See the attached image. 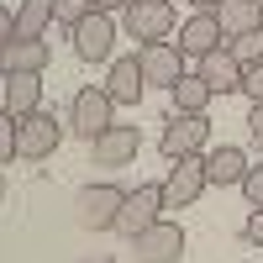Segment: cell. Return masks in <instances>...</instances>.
<instances>
[{
    "mask_svg": "<svg viewBox=\"0 0 263 263\" xmlns=\"http://www.w3.org/2000/svg\"><path fill=\"white\" fill-rule=\"evenodd\" d=\"M121 200H126V190H121V184H111V179L84 184V190L74 195V221H79L84 232H116Z\"/></svg>",
    "mask_w": 263,
    "mask_h": 263,
    "instance_id": "obj_1",
    "label": "cell"
},
{
    "mask_svg": "<svg viewBox=\"0 0 263 263\" xmlns=\"http://www.w3.org/2000/svg\"><path fill=\"white\" fill-rule=\"evenodd\" d=\"M111 121H116L111 90H105V84H84V90L74 95V105H69V132H74V137H84V142H95Z\"/></svg>",
    "mask_w": 263,
    "mask_h": 263,
    "instance_id": "obj_2",
    "label": "cell"
},
{
    "mask_svg": "<svg viewBox=\"0 0 263 263\" xmlns=\"http://www.w3.org/2000/svg\"><path fill=\"white\" fill-rule=\"evenodd\" d=\"M63 126L53 111H32V116H16V158H32V163H42V158H53L58 153V142H63Z\"/></svg>",
    "mask_w": 263,
    "mask_h": 263,
    "instance_id": "obj_3",
    "label": "cell"
},
{
    "mask_svg": "<svg viewBox=\"0 0 263 263\" xmlns=\"http://www.w3.org/2000/svg\"><path fill=\"white\" fill-rule=\"evenodd\" d=\"M211 142V116L205 111H174L163 121V137H158V153L174 163V158H190Z\"/></svg>",
    "mask_w": 263,
    "mask_h": 263,
    "instance_id": "obj_4",
    "label": "cell"
},
{
    "mask_svg": "<svg viewBox=\"0 0 263 263\" xmlns=\"http://www.w3.org/2000/svg\"><path fill=\"white\" fill-rule=\"evenodd\" d=\"M211 190L205 179V153H190V158H174L168 179H163V211H190L200 195Z\"/></svg>",
    "mask_w": 263,
    "mask_h": 263,
    "instance_id": "obj_5",
    "label": "cell"
},
{
    "mask_svg": "<svg viewBox=\"0 0 263 263\" xmlns=\"http://www.w3.org/2000/svg\"><path fill=\"white\" fill-rule=\"evenodd\" d=\"M69 42H74V58H84V63H111V53H116V21L105 16V11H90V16H79L74 27H69Z\"/></svg>",
    "mask_w": 263,
    "mask_h": 263,
    "instance_id": "obj_6",
    "label": "cell"
},
{
    "mask_svg": "<svg viewBox=\"0 0 263 263\" xmlns=\"http://www.w3.org/2000/svg\"><path fill=\"white\" fill-rule=\"evenodd\" d=\"M132 258H137V263H179L184 258V227L158 216L147 232L132 237Z\"/></svg>",
    "mask_w": 263,
    "mask_h": 263,
    "instance_id": "obj_7",
    "label": "cell"
},
{
    "mask_svg": "<svg viewBox=\"0 0 263 263\" xmlns=\"http://www.w3.org/2000/svg\"><path fill=\"white\" fill-rule=\"evenodd\" d=\"M158 216H163V184H137V190H126V200H121L116 232L137 237V232H147L153 221H158Z\"/></svg>",
    "mask_w": 263,
    "mask_h": 263,
    "instance_id": "obj_8",
    "label": "cell"
},
{
    "mask_svg": "<svg viewBox=\"0 0 263 263\" xmlns=\"http://www.w3.org/2000/svg\"><path fill=\"white\" fill-rule=\"evenodd\" d=\"M137 63H142V79L158 84V90H174L184 79V53L179 42H142L137 48Z\"/></svg>",
    "mask_w": 263,
    "mask_h": 263,
    "instance_id": "obj_9",
    "label": "cell"
},
{
    "mask_svg": "<svg viewBox=\"0 0 263 263\" xmlns=\"http://www.w3.org/2000/svg\"><path fill=\"white\" fill-rule=\"evenodd\" d=\"M121 27H126V37H137V42H163L174 32V6H168V0H132Z\"/></svg>",
    "mask_w": 263,
    "mask_h": 263,
    "instance_id": "obj_10",
    "label": "cell"
},
{
    "mask_svg": "<svg viewBox=\"0 0 263 263\" xmlns=\"http://www.w3.org/2000/svg\"><path fill=\"white\" fill-rule=\"evenodd\" d=\"M137 147H142V132H137V126H116V121L90 142V153H95L100 168H126L132 158H137Z\"/></svg>",
    "mask_w": 263,
    "mask_h": 263,
    "instance_id": "obj_11",
    "label": "cell"
},
{
    "mask_svg": "<svg viewBox=\"0 0 263 263\" xmlns=\"http://www.w3.org/2000/svg\"><path fill=\"white\" fill-rule=\"evenodd\" d=\"M242 63H237V53L227 48V42H221V48H216V53H205L200 58V79L211 84V90L216 95H242Z\"/></svg>",
    "mask_w": 263,
    "mask_h": 263,
    "instance_id": "obj_12",
    "label": "cell"
},
{
    "mask_svg": "<svg viewBox=\"0 0 263 263\" xmlns=\"http://www.w3.org/2000/svg\"><path fill=\"white\" fill-rule=\"evenodd\" d=\"M221 21H216V11H195L184 27H179V53L184 58H205V53H216L221 48Z\"/></svg>",
    "mask_w": 263,
    "mask_h": 263,
    "instance_id": "obj_13",
    "label": "cell"
},
{
    "mask_svg": "<svg viewBox=\"0 0 263 263\" xmlns=\"http://www.w3.org/2000/svg\"><path fill=\"white\" fill-rule=\"evenodd\" d=\"M0 63H6V74H42L53 63V48L42 37H11L0 48Z\"/></svg>",
    "mask_w": 263,
    "mask_h": 263,
    "instance_id": "obj_14",
    "label": "cell"
},
{
    "mask_svg": "<svg viewBox=\"0 0 263 263\" xmlns=\"http://www.w3.org/2000/svg\"><path fill=\"white\" fill-rule=\"evenodd\" d=\"M105 90H111V100H116V105H137V100H142L147 79H142L137 53H132V58H111V69H105Z\"/></svg>",
    "mask_w": 263,
    "mask_h": 263,
    "instance_id": "obj_15",
    "label": "cell"
},
{
    "mask_svg": "<svg viewBox=\"0 0 263 263\" xmlns=\"http://www.w3.org/2000/svg\"><path fill=\"white\" fill-rule=\"evenodd\" d=\"M242 174H248V153H242V147L221 142V147H211V153H205V179H211L216 190L242 184Z\"/></svg>",
    "mask_w": 263,
    "mask_h": 263,
    "instance_id": "obj_16",
    "label": "cell"
},
{
    "mask_svg": "<svg viewBox=\"0 0 263 263\" xmlns=\"http://www.w3.org/2000/svg\"><path fill=\"white\" fill-rule=\"evenodd\" d=\"M6 111L11 116H32L42 111V74H6Z\"/></svg>",
    "mask_w": 263,
    "mask_h": 263,
    "instance_id": "obj_17",
    "label": "cell"
},
{
    "mask_svg": "<svg viewBox=\"0 0 263 263\" xmlns=\"http://www.w3.org/2000/svg\"><path fill=\"white\" fill-rule=\"evenodd\" d=\"M216 21H221L227 37H242V32L263 27V0H221V6H216Z\"/></svg>",
    "mask_w": 263,
    "mask_h": 263,
    "instance_id": "obj_18",
    "label": "cell"
},
{
    "mask_svg": "<svg viewBox=\"0 0 263 263\" xmlns=\"http://www.w3.org/2000/svg\"><path fill=\"white\" fill-rule=\"evenodd\" d=\"M53 21H58L53 0H21L16 6V37H48Z\"/></svg>",
    "mask_w": 263,
    "mask_h": 263,
    "instance_id": "obj_19",
    "label": "cell"
},
{
    "mask_svg": "<svg viewBox=\"0 0 263 263\" xmlns=\"http://www.w3.org/2000/svg\"><path fill=\"white\" fill-rule=\"evenodd\" d=\"M168 95H174V111H211V100H216V90H211L200 74H184Z\"/></svg>",
    "mask_w": 263,
    "mask_h": 263,
    "instance_id": "obj_20",
    "label": "cell"
},
{
    "mask_svg": "<svg viewBox=\"0 0 263 263\" xmlns=\"http://www.w3.org/2000/svg\"><path fill=\"white\" fill-rule=\"evenodd\" d=\"M227 48L237 53V63H242V69H248V63H263V27H253V32H242V37H232Z\"/></svg>",
    "mask_w": 263,
    "mask_h": 263,
    "instance_id": "obj_21",
    "label": "cell"
},
{
    "mask_svg": "<svg viewBox=\"0 0 263 263\" xmlns=\"http://www.w3.org/2000/svg\"><path fill=\"white\" fill-rule=\"evenodd\" d=\"M16 158V116L0 105V163H11Z\"/></svg>",
    "mask_w": 263,
    "mask_h": 263,
    "instance_id": "obj_22",
    "label": "cell"
},
{
    "mask_svg": "<svg viewBox=\"0 0 263 263\" xmlns=\"http://www.w3.org/2000/svg\"><path fill=\"white\" fill-rule=\"evenodd\" d=\"M237 190L248 195V205H263V163H248V174H242Z\"/></svg>",
    "mask_w": 263,
    "mask_h": 263,
    "instance_id": "obj_23",
    "label": "cell"
},
{
    "mask_svg": "<svg viewBox=\"0 0 263 263\" xmlns=\"http://www.w3.org/2000/svg\"><path fill=\"white\" fill-rule=\"evenodd\" d=\"M53 6H58V21H63V27H74L79 16L95 11V0H53Z\"/></svg>",
    "mask_w": 263,
    "mask_h": 263,
    "instance_id": "obj_24",
    "label": "cell"
},
{
    "mask_svg": "<svg viewBox=\"0 0 263 263\" xmlns=\"http://www.w3.org/2000/svg\"><path fill=\"white\" fill-rule=\"evenodd\" d=\"M242 95L258 105L263 100V63H248V74H242Z\"/></svg>",
    "mask_w": 263,
    "mask_h": 263,
    "instance_id": "obj_25",
    "label": "cell"
},
{
    "mask_svg": "<svg viewBox=\"0 0 263 263\" xmlns=\"http://www.w3.org/2000/svg\"><path fill=\"white\" fill-rule=\"evenodd\" d=\"M248 137H253V147L263 153V100H258L253 111H248Z\"/></svg>",
    "mask_w": 263,
    "mask_h": 263,
    "instance_id": "obj_26",
    "label": "cell"
},
{
    "mask_svg": "<svg viewBox=\"0 0 263 263\" xmlns=\"http://www.w3.org/2000/svg\"><path fill=\"white\" fill-rule=\"evenodd\" d=\"M242 237H248V242H258V248H263V205H253V216H248Z\"/></svg>",
    "mask_w": 263,
    "mask_h": 263,
    "instance_id": "obj_27",
    "label": "cell"
},
{
    "mask_svg": "<svg viewBox=\"0 0 263 263\" xmlns=\"http://www.w3.org/2000/svg\"><path fill=\"white\" fill-rule=\"evenodd\" d=\"M11 37H16V11H6V6H0V48H6Z\"/></svg>",
    "mask_w": 263,
    "mask_h": 263,
    "instance_id": "obj_28",
    "label": "cell"
},
{
    "mask_svg": "<svg viewBox=\"0 0 263 263\" xmlns=\"http://www.w3.org/2000/svg\"><path fill=\"white\" fill-rule=\"evenodd\" d=\"M132 0H95V11H105V16H116V11H126Z\"/></svg>",
    "mask_w": 263,
    "mask_h": 263,
    "instance_id": "obj_29",
    "label": "cell"
},
{
    "mask_svg": "<svg viewBox=\"0 0 263 263\" xmlns=\"http://www.w3.org/2000/svg\"><path fill=\"white\" fill-rule=\"evenodd\" d=\"M190 6H195V11H216V6H221V0H190Z\"/></svg>",
    "mask_w": 263,
    "mask_h": 263,
    "instance_id": "obj_30",
    "label": "cell"
},
{
    "mask_svg": "<svg viewBox=\"0 0 263 263\" xmlns=\"http://www.w3.org/2000/svg\"><path fill=\"white\" fill-rule=\"evenodd\" d=\"M0 84H6V63H0Z\"/></svg>",
    "mask_w": 263,
    "mask_h": 263,
    "instance_id": "obj_31",
    "label": "cell"
},
{
    "mask_svg": "<svg viewBox=\"0 0 263 263\" xmlns=\"http://www.w3.org/2000/svg\"><path fill=\"white\" fill-rule=\"evenodd\" d=\"M0 195H6V184H0Z\"/></svg>",
    "mask_w": 263,
    "mask_h": 263,
    "instance_id": "obj_32",
    "label": "cell"
}]
</instances>
